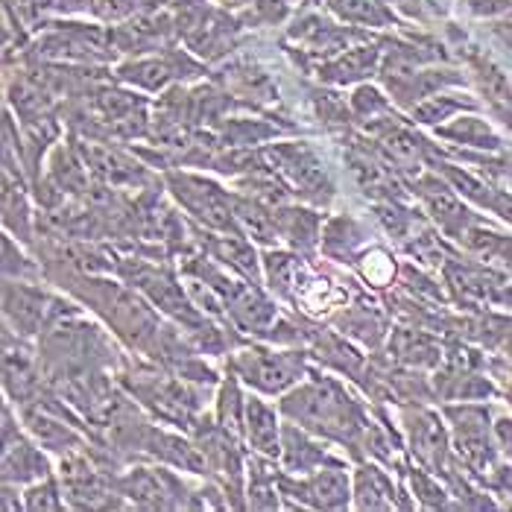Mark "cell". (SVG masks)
Here are the masks:
<instances>
[{"label":"cell","mask_w":512,"mask_h":512,"mask_svg":"<svg viewBox=\"0 0 512 512\" xmlns=\"http://www.w3.org/2000/svg\"><path fill=\"white\" fill-rule=\"evenodd\" d=\"M284 413L305 422L319 434L352 439L363 428V419L352 404V398L331 381H316L311 387L284 398Z\"/></svg>","instance_id":"6da1fadb"},{"label":"cell","mask_w":512,"mask_h":512,"mask_svg":"<svg viewBox=\"0 0 512 512\" xmlns=\"http://www.w3.org/2000/svg\"><path fill=\"white\" fill-rule=\"evenodd\" d=\"M448 419L454 422V434H457V448L463 454V460L483 472L492 463V448H489V419L483 407H451Z\"/></svg>","instance_id":"7a4b0ae2"},{"label":"cell","mask_w":512,"mask_h":512,"mask_svg":"<svg viewBox=\"0 0 512 512\" xmlns=\"http://www.w3.org/2000/svg\"><path fill=\"white\" fill-rule=\"evenodd\" d=\"M235 363L249 384H255V387H261L267 393H281L302 372V360L287 355H273V352H246V355L237 357Z\"/></svg>","instance_id":"3957f363"},{"label":"cell","mask_w":512,"mask_h":512,"mask_svg":"<svg viewBox=\"0 0 512 512\" xmlns=\"http://www.w3.org/2000/svg\"><path fill=\"white\" fill-rule=\"evenodd\" d=\"M176 197L182 199L197 217H202L208 226H229V202L226 197L208 185V182H199V179H188V176H173L170 179Z\"/></svg>","instance_id":"277c9868"},{"label":"cell","mask_w":512,"mask_h":512,"mask_svg":"<svg viewBox=\"0 0 512 512\" xmlns=\"http://www.w3.org/2000/svg\"><path fill=\"white\" fill-rule=\"evenodd\" d=\"M299 492L314 507L337 510V507H346V501H349V480L340 469H325V472L316 474L308 486H302Z\"/></svg>","instance_id":"5b68a950"},{"label":"cell","mask_w":512,"mask_h":512,"mask_svg":"<svg viewBox=\"0 0 512 512\" xmlns=\"http://www.w3.org/2000/svg\"><path fill=\"white\" fill-rule=\"evenodd\" d=\"M246 422H249V442H252L258 451L276 457L278 451H281V445H278L276 413H273L264 401L249 398V401H246Z\"/></svg>","instance_id":"8992f818"},{"label":"cell","mask_w":512,"mask_h":512,"mask_svg":"<svg viewBox=\"0 0 512 512\" xmlns=\"http://www.w3.org/2000/svg\"><path fill=\"white\" fill-rule=\"evenodd\" d=\"M378 65V50L375 47H357L349 50L346 56L334 59L331 65H325L319 71V77L328 79V82H355V79L372 74Z\"/></svg>","instance_id":"52a82bcc"},{"label":"cell","mask_w":512,"mask_h":512,"mask_svg":"<svg viewBox=\"0 0 512 512\" xmlns=\"http://www.w3.org/2000/svg\"><path fill=\"white\" fill-rule=\"evenodd\" d=\"M410 431H413V445H416L419 457L439 469L442 460H445V434H442L436 416H431V413H416Z\"/></svg>","instance_id":"ba28073f"},{"label":"cell","mask_w":512,"mask_h":512,"mask_svg":"<svg viewBox=\"0 0 512 512\" xmlns=\"http://www.w3.org/2000/svg\"><path fill=\"white\" fill-rule=\"evenodd\" d=\"M357 504L363 510H390L393 507V486L384 474L372 466L357 474Z\"/></svg>","instance_id":"9c48e42d"},{"label":"cell","mask_w":512,"mask_h":512,"mask_svg":"<svg viewBox=\"0 0 512 512\" xmlns=\"http://www.w3.org/2000/svg\"><path fill=\"white\" fill-rule=\"evenodd\" d=\"M167 474H156V472H132L126 480H123V489L126 495L138 498V504L144 507H167V492H164V483Z\"/></svg>","instance_id":"30bf717a"},{"label":"cell","mask_w":512,"mask_h":512,"mask_svg":"<svg viewBox=\"0 0 512 512\" xmlns=\"http://www.w3.org/2000/svg\"><path fill=\"white\" fill-rule=\"evenodd\" d=\"M442 135H448V138H457V141H463V144H472V147H480V150H498L501 147V141H498V135L483 123V120L477 118H463L457 120L454 126H448V129H442Z\"/></svg>","instance_id":"8fae6325"},{"label":"cell","mask_w":512,"mask_h":512,"mask_svg":"<svg viewBox=\"0 0 512 512\" xmlns=\"http://www.w3.org/2000/svg\"><path fill=\"white\" fill-rule=\"evenodd\" d=\"M3 469H6V480H12V477L27 480V477H36V474L47 472V463L41 460L30 445H18V448H9L6 451Z\"/></svg>","instance_id":"7c38bea8"},{"label":"cell","mask_w":512,"mask_h":512,"mask_svg":"<svg viewBox=\"0 0 512 512\" xmlns=\"http://www.w3.org/2000/svg\"><path fill=\"white\" fill-rule=\"evenodd\" d=\"M331 6L357 24H387L390 15L387 9L381 6V0H331Z\"/></svg>","instance_id":"4fadbf2b"},{"label":"cell","mask_w":512,"mask_h":512,"mask_svg":"<svg viewBox=\"0 0 512 512\" xmlns=\"http://www.w3.org/2000/svg\"><path fill=\"white\" fill-rule=\"evenodd\" d=\"M393 346L398 357L407 360V363H436L439 360L434 343L428 337H422V334H413V331H401L395 337Z\"/></svg>","instance_id":"5bb4252c"},{"label":"cell","mask_w":512,"mask_h":512,"mask_svg":"<svg viewBox=\"0 0 512 512\" xmlns=\"http://www.w3.org/2000/svg\"><path fill=\"white\" fill-rule=\"evenodd\" d=\"M281 235L290 237L299 246H311L316 235V217L308 211H281Z\"/></svg>","instance_id":"9a60e30c"},{"label":"cell","mask_w":512,"mask_h":512,"mask_svg":"<svg viewBox=\"0 0 512 512\" xmlns=\"http://www.w3.org/2000/svg\"><path fill=\"white\" fill-rule=\"evenodd\" d=\"M120 77L129 79V82H138L144 88H161L167 79L173 77V68L167 62H158V59H150V62H135V65H126L120 71Z\"/></svg>","instance_id":"2e32d148"},{"label":"cell","mask_w":512,"mask_h":512,"mask_svg":"<svg viewBox=\"0 0 512 512\" xmlns=\"http://www.w3.org/2000/svg\"><path fill=\"white\" fill-rule=\"evenodd\" d=\"M284 436H287L284 448H287V466H290V469L305 472V469H311V466H316V463L322 460V451H319L316 445H311L308 439H302L293 428H287Z\"/></svg>","instance_id":"e0dca14e"},{"label":"cell","mask_w":512,"mask_h":512,"mask_svg":"<svg viewBox=\"0 0 512 512\" xmlns=\"http://www.w3.org/2000/svg\"><path fill=\"white\" fill-rule=\"evenodd\" d=\"M30 428H33V431H36L47 445H62V451H65V445L77 442V436L71 434L65 425L50 422V419H44V416H30Z\"/></svg>","instance_id":"ac0fdd59"},{"label":"cell","mask_w":512,"mask_h":512,"mask_svg":"<svg viewBox=\"0 0 512 512\" xmlns=\"http://www.w3.org/2000/svg\"><path fill=\"white\" fill-rule=\"evenodd\" d=\"M460 106H466V103H460V100H454V97H431L428 103H422L413 115L422 120V123H436V120H445L451 112H457Z\"/></svg>","instance_id":"d6986e66"},{"label":"cell","mask_w":512,"mask_h":512,"mask_svg":"<svg viewBox=\"0 0 512 512\" xmlns=\"http://www.w3.org/2000/svg\"><path fill=\"white\" fill-rule=\"evenodd\" d=\"M141 0H94V12L106 21H118V18H126L138 9Z\"/></svg>","instance_id":"ffe728a7"},{"label":"cell","mask_w":512,"mask_h":512,"mask_svg":"<svg viewBox=\"0 0 512 512\" xmlns=\"http://www.w3.org/2000/svg\"><path fill=\"white\" fill-rule=\"evenodd\" d=\"M27 507L30 510H59V498H56V489L53 483H44V486H36L30 495H27Z\"/></svg>","instance_id":"44dd1931"},{"label":"cell","mask_w":512,"mask_h":512,"mask_svg":"<svg viewBox=\"0 0 512 512\" xmlns=\"http://www.w3.org/2000/svg\"><path fill=\"white\" fill-rule=\"evenodd\" d=\"M237 401H240V395H237L235 384H226V387H223V395H220V416H223L226 428H237V422H240V416H237Z\"/></svg>","instance_id":"7402d4cb"},{"label":"cell","mask_w":512,"mask_h":512,"mask_svg":"<svg viewBox=\"0 0 512 512\" xmlns=\"http://www.w3.org/2000/svg\"><path fill=\"white\" fill-rule=\"evenodd\" d=\"M352 106H355L360 115H372V112H381L387 103L381 100V94L375 88H360L355 97H352Z\"/></svg>","instance_id":"603a6c76"},{"label":"cell","mask_w":512,"mask_h":512,"mask_svg":"<svg viewBox=\"0 0 512 512\" xmlns=\"http://www.w3.org/2000/svg\"><path fill=\"white\" fill-rule=\"evenodd\" d=\"M466 3H469V9L486 12V15H498V12H507L510 9L507 0H466Z\"/></svg>","instance_id":"cb8c5ba5"},{"label":"cell","mask_w":512,"mask_h":512,"mask_svg":"<svg viewBox=\"0 0 512 512\" xmlns=\"http://www.w3.org/2000/svg\"><path fill=\"white\" fill-rule=\"evenodd\" d=\"M495 434H498L501 448L507 451V457L512 460V419H498V425H495Z\"/></svg>","instance_id":"d4e9b609"},{"label":"cell","mask_w":512,"mask_h":512,"mask_svg":"<svg viewBox=\"0 0 512 512\" xmlns=\"http://www.w3.org/2000/svg\"><path fill=\"white\" fill-rule=\"evenodd\" d=\"M91 0H59V9L62 12H82Z\"/></svg>","instance_id":"484cf974"},{"label":"cell","mask_w":512,"mask_h":512,"mask_svg":"<svg viewBox=\"0 0 512 512\" xmlns=\"http://www.w3.org/2000/svg\"><path fill=\"white\" fill-rule=\"evenodd\" d=\"M498 36L507 41V44H510V50H512V24H498Z\"/></svg>","instance_id":"4316f807"},{"label":"cell","mask_w":512,"mask_h":512,"mask_svg":"<svg viewBox=\"0 0 512 512\" xmlns=\"http://www.w3.org/2000/svg\"><path fill=\"white\" fill-rule=\"evenodd\" d=\"M507 395H510V401H512V378H510V390H507Z\"/></svg>","instance_id":"83f0119b"}]
</instances>
